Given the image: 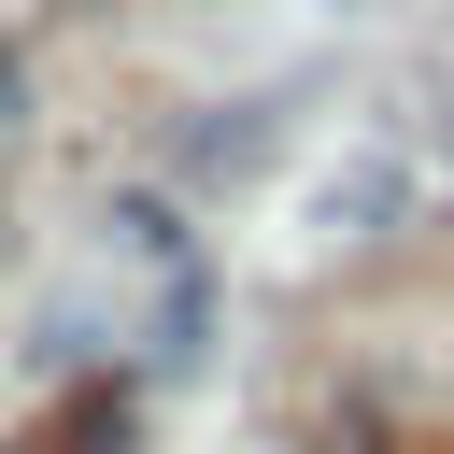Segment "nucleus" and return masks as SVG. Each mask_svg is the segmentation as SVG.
<instances>
[{"instance_id": "1", "label": "nucleus", "mask_w": 454, "mask_h": 454, "mask_svg": "<svg viewBox=\"0 0 454 454\" xmlns=\"http://www.w3.org/2000/svg\"><path fill=\"white\" fill-rule=\"evenodd\" d=\"M14 128H28V57L0 43V142H14Z\"/></svg>"}, {"instance_id": "2", "label": "nucleus", "mask_w": 454, "mask_h": 454, "mask_svg": "<svg viewBox=\"0 0 454 454\" xmlns=\"http://www.w3.org/2000/svg\"><path fill=\"white\" fill-rule=\"evenodd\" d=\"M355 14H369V0H355Z\"/></svg>"}]
</instances>
